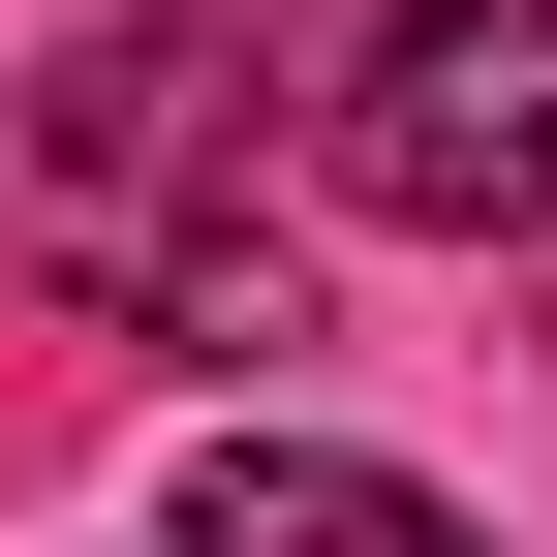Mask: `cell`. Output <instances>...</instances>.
Wrapping results in <instances>:
<instances>
[{
	"label": "cell",
	"mask_w": 557,
	"mask_h": 557,
	"mask_svg": "<svg viewBox=\"0 0 557 557\" xmlns=\"http://www.w3.org/2000/svg\"><path fill=\"white\" fill-rule=\"evenodd\" d=\"M218 186H248V0H124V32H62L32 124H0V218L94 278V310H156L186 248H248Z\"/></svg>",
	"instance_id": "6da1fadb"
},
{
	"label": "cell",
	"mask_w": 557,
	"mask_h": 557,
	"mask_svg": "<svg viewBox=\"0 0 557 557\" xmlns=\"http://www.w3.org/2000/svg\"><path fill=\"white\" fill-rule=\"evenodd\" d=\"M310 186L403 248H557V0H372L310 94Z\"/></svg>",
	"instance_id": "7a4b0ae2"
},
{
	"label": "cell",
	"mask_w": 557,
	"mask_h": 557,
	"mask_svg": "<svg viewBox=\"0 0 557 557\" xmlns=\"http://www.w3.org/2000/svg\"><path fill=\"white\" fill-rule=\"evenodd\" d=\"M186 557H496V527L403 496V465H341V434H218L186 465Z\"/></svg>",
	"instance_id": "3957f363"
}]
</instances>
